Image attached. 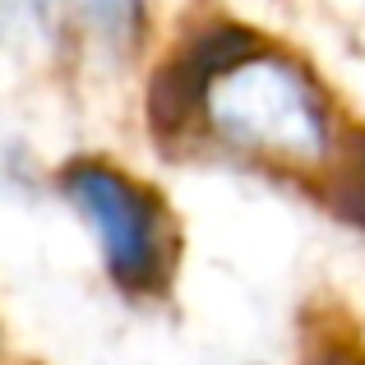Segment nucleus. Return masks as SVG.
Here are the masks:
<instances>
[{"label":"nucleus","mask_w":365,"mask_h":365,"mask_svg":"<svg viewBox=\"0 0 365 365\" xmlns=\"http://www.w3.org/2000/svg\"><path fill=\"white\" fill-rule=\"evenodd\" d=\"M204 125L236 153L287 167H314L333 153V111L319 83L268 46H222L199 70Z\"/></svg>","instance_id":"obj_1"},{"label":"nucleus","mask_w":365,"mask_h":365,"mask_svg":"<svg viewBox=\"0 0 365 365\" xmlns=\"http://www.w3.org/2000/svg\"><path fill=\"white\" fill-rule=\"evenodd\" d=\"M65 190L93 222L116 282L130 292H158L171 273V227L158 199L143 195L120 171L88 167V162L65 171Z\"/></svg>","instance_id":"obj_2"},{"label":"nucleus","mask_w":365,"mask_h":365,"mask_svg":"<svg viewBox=\"0 0 365 365\" xmlns=\"http://www.w3.org/2000/svg\"><path fill=\"white\" fill-rule=\"evenodd\" d=\"M46 5L61 9L83 33L116 42V46H130L143 28V0H46Z\"/></svg>","instance_id":"obj_3"}]
</instances>
